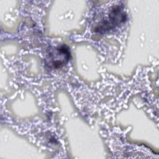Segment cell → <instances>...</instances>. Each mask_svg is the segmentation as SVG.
Instances as JSON below:
<instances>
[{
  "instance_id": "6da1fadb",
  "label": "cell",
  "mask_w": 159,
  "mask_h": 159,
  "mask_svg": "<svg viewBox=\"0 0 159 159\" xmlns=\"http://www.w3.org/2000/svg\"><path fill=\"white\" fill-rule=\"evenodd\" d=\"M122 6L116 5L112 6L107 13L106 16L102 19L94 27V30L100 34L106 33L117 26L119 25L125 20L126 15Z\"/></svg>"
},
{
  "instance_id": "7a4b0ae2",
  "label": "cell",
  "mask_w": 159,
  "mask_h": 159,
  "mask_svg": "<svg viewBox=\"0 0 159 159\" xmlns=\"http://www.w3.org/2000/svg\"><path fill=\"white\" fill-rule=\"evenodd\" d=\"M46 59V64L53 68H58L65 65L69 60L70 52L66 45H61L52 50Z\"/></svg>"
}]
</instances>
